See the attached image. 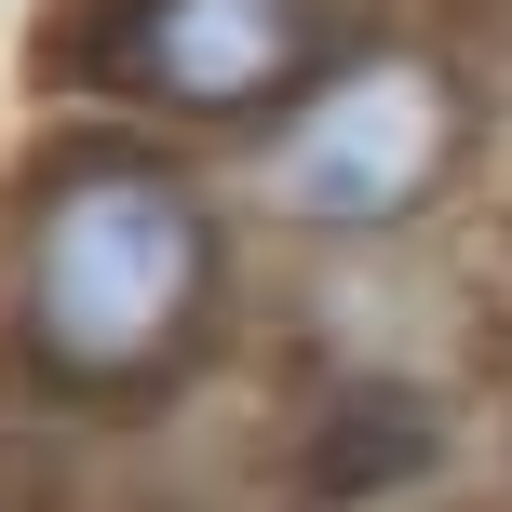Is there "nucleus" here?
<instances>
[{"label":"nucleus","mask_w":512,"mask_h":512,"mask_svg":"<svg viewBox=\"0 0 512 512\" xmlns=\"http://www.w3.org/2000/svg\"><path fill=\"white\" fill-rule=\"evenodd\" d=\"M243 243L216 162L135 122H54L0 162V391L14 418H162L243 337Z\"/></svg>","instance_id":"1"},{"label":"nucleus","mask_w":512,"mask_h":512,"mask_svg":"<svg viewBox=\"0 0 512 512\" xmlns=\"http://www.w3.org/2000/svg\"><path fill=\"white\" fill-rule=\"evenodd\" d=\"M351 54V0H54L41 68L95 122L256 149L310 81Z\"/></svg>","instance_id":"3"},{"label":"nucleus","mask_w":512,"mask_h":512,"mask_svg":"<svg viewBox=\"0 0 512 512\" xmlns=\"http://www.w3.org/2000/svg\"><path fill=\"white\" fill-rule=\"evenodd\" d=\"M445 378L432 364H324L283 418V499L297 512H405L445 472Z\"/></svg>","instance_id":"4"},{"label":"nucleus","mask_w":512,"mask_h":512,"mask_svg":"<svg viewBox=\"0 0 512 512\" xmlns=\"http://www.w3.org/2000/svg\"><path fill=\"white\" fill-rule=\"evenodd\" d=\"M472 68L445 41H351L256 149H230V203L297 256H405L472 176Z\"/></svg>","instance_id":"2"}]
</instances>
